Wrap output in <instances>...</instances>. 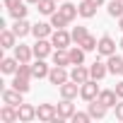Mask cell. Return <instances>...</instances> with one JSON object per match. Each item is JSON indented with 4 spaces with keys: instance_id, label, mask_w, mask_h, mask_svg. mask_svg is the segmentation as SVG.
Wrapping results in <instances>:
<instances>
[{
    "instance_id": "cell-43",
    "label": "cell",
    "mask_w": 123,
    "mask_h": 123,
    "mask_svg": "<svg viewBox=\"0 0 123 123\" xmlns=\"http://www.w3.org/2000/svg\"><path fill=\"white\" fill-rule=\"evenodd\" d=\"M58 3H63V0H58Z\"/></svg>"
},
{
    "instance_id": "cell-14",
    "label": "cell",
    "mask_w": 123,
    "mask_h": 123,
    "mask_svg": "<svg viewBox=\"0 0 123 123\" xmlns=\"http://www.w3.org/2000/svg\"><path fill=\"white\" fill-rule=\"evenodd\" d=\"M15 58L19 60V63H31L34 48H31V46H24V43H17V46H15Z\"/></svg>"
},
{
    "instance_id": "cell-13",
    "label": "cell",
    "mask_w": 123,
    "mask_h": 123,
    "mask_svg": "<svg viewBox=\"0 0 123 123\" xmlns=\"http://www.w3.org/2000/svg\"><path fill=\"white\" fill-rule=\"evenodd\" d=\"M87 111H89V116L92 118H97V121H101V118H106V113H109V109L99 101V99H94V101H89L87 104Z\"/></svg>"
},
{
    "instance_id": "cell-8",
    "label": "cell",
    "mask_w": 123,
    "mask_h": 123,
    "mask_svg": "<svg viewBox=\"0 0 123 123\" xmlns=\"http://www.w3.org/2000/svg\"><path fill=\"white\" fill-rule=\"evenodd\" d=\"M75 104H73V99H63L60 97V104H58V116L63 118V121H73V116H75Z\"/></svg>"
},
{
    "instance_id": "cell-9",
    "label": "cell",
    "mask_w": 123,
    "mask_h": 123,
    "mask_svg": "<svg viewBox=\"0 0 123 123\" xmlns=\"http://www.w3.org/2000/svg\"><path fill=\"white\" fill-rule=\"evenodd\" d=\"M24 92H19V89H3V104H10V106H19V104H24Z\"/></svg>"
},
{
    "instance_id": "cell-18",
    "label": "cell",
    "mask_w": 123,
    "mask_h": 123,
    "mask_svg": "<svg viewBox=\"0 0 123 123\" xmlns=\"http://www.w3.org/2000/svg\"><path fill=\"white\" fill-rule=\"evenodd\" d=\"M17 34L12 31V29H0V46L3 48H15L17 46Z\"/></svg>"
},
{
    "instance_id": "cell-20",
    "label": "cell",
    "mask_w": 123,
    "mask_h": 123,
    "mask_svg": "<svg viewBox=\"0 0 123 123\" xmlns=\"http://www.w3.org/2000/svg\"><path fill=\"white\" fill-rule=\"evenodd\" d=\"M17 68H19V60H17L15 55H12V58H3V60H0V73H3V75H15Z\"/></svg>"
},
{
    "instance_id": "cell-38",
    "label": "cell",
    "mask_w": 123,
    "mask_h": 123,
    "mask_svg": "<svg viewBox=\"0 0 123 123\" xmlns=\"http://www.w3.org/2000/svg\"><path fill=\"white\" fill-rule=\"evenodd\" d=\"M89 3H94V5H97V7H101V5H104V3H106V0H89Z\"/></svg>"
},
{
    "instance_id": "cell-24",
    "label": "cell",
    "mask_w": 123,
    "mask_h": 123,
    "mask_svg": "<svg viewBox=\"0 0 123 123\" xmlns=\"http://www.w3.org/2000/svg\"><path fill=\"white\" fill-rule=\"evenodd\" d=\"M106 65H109V73H111V75H121V68H123V55H118V53L109 55V58H106Z\"/></svg>"
},
{
    "instance_id": "cell-5",
    "label": "cell",
    "mask_w": 123,
    "mask_h": 123,
    "mask_svg": "<svg viewBox=\"0 0 123 123\" xmlns=\"http://www.w3.org/2000/svg\"><path fill=\"white\" fill-rule=\"evenodd\" d=\"M99 85H97V80H87L85 85H80V97L85 99V101H94L97 97H99Z\"/></svg>"
},
{
    "instance_id": "cell-3",
    "label": "cell",
    "mask_w": 123,
    "mask_h": 123,
    "mask_svg": "<svg viewBox=\"0 0 123 123\" xmlns=\"http://www.w3.org/2000/svg\"><path fill=\"white\" fill-rule=\"evenodd\" d=\"M55 116H58V106H55V104H39V106H36V118H39V121L53 123Z\"/></svg>"
},
{
    "instance_id": "cell-36",
    "label": "cell",
    "mask_w": 123,
    "mask_h": 123,
    "mask_svg": "<svg viewBox=\"0 0 123 123\" xmlns=\"http://www.w3.org/2000/svg\"><path fill=\"white\" fill-rule=\"evenodd\" d=\"M113 89H116L118 99H123V80H121V82H116V87H113Z\"/></svg>"
},
{
    "instance_id": "cell-40",
    "label": "cell",
    "mask_w": 123,
    "mask_h": 123,
    "mask_svg": "<svg viewBox=\"0 0 123 123\" xmlns=\"http://www.w3.org/2000/svg\"><path fill=\"white\" fill-rule=\"evenodd\" d=\"M24 3H31V5H36V3H39V0H24Z\"/></svg>"
},
{
    "instance_id": "cell-19",
    "label": "cell",
    "mask_w": 123,
    "mask_h": 123,
    "mask_svg": "<svg viewBox=\"0 0 123 123\" xmlns=\"http://www.w3.org/2000/svg\"><path fill=\"white\" fill-rule=\"evenodd\" d=\"M0 121H3V123H17V121H19L17 106H10V104H5L3 109H0Z\"/></svg>"
},
{
    "instance_id": "cell-32",
    "label": "cell",
    "mask_w": 123,
    "mask_h": 123,
    "mask_svg": "<svg viewBox=\"0 0 123 123\" xmlns=\"http://www.w3.org/2000/svg\"><path fill=\"white\" fill-rule=\"evenodd\" d=\"M10 17H12V19H24V17H27V7H24V3L15 5V7L10 10Z\"/></svg>"
},
{
    "instance_id": "cell-10",
    "label": "cell",
    "mask_w": 123,
    "mask_h": 123,
    "mask_svg": "<svg viewBox=\"0 0 123 123\" xmlns=\"http://www.w3.org/2000/svg\"><path fill=\"white\" fill-rule=\"evenodd\" d=\"M48 73H51V68L46 65V58H36L34 63H31V75H34V80H43V77H48Z\"/></svg>"
},
{
    "instance_id": "cell-25",
    "label": "cell",
    "mask_w": 123,
    "mask_h": 123,
    "mask_svg": "<svg viewBox=\"0 0 123 123\" xmlns=\"http://www.w3.org/2000/svg\"><path fill=\"white\" fill-rule=\"evenodd\" d=\"M68 53H70V63H73V65H82V63H85V53H87V51H85L80 43H77V46H70Z\"/></svg>"
},
{
    "instance_id": "cell-42",
    "label": "cell",
    "mask_w": 123,
    "mask_h": 123,
    "mask_svg": "<svg viewBox=\"0 0 123 123\" xmlns=\"http://www.w3.org/2000/svg\"><path fill=\"white\" fill-rule=\"evenodd\" d=\"M121 77H123V68H121Z\"/></svg>"
},
{
    "instance_id": "cell-16",
    "label": "cell",
    "mask_w": 123,
    "mask_h": 123,
    "mask_svg": "<svg viewBox=\"0 0 123 123\" xmlns=\"http://www.w3.org/2000/svg\"><path fill=\"white\" fill-rule=\"evenodd\" d=\"M31 34H34L36 39H48V36L53 34V24H51V22H36V24L31 27Z\"/></svg>"
},
{
    "instance_id": "cell-34",
    "label": "cell",
    "mask_w": 123,
    "mask_h": 123,
    "mask_svg": "<svg viewBox=\"0 0 123 123\" xmlns=\"http://www.w3.org/2000/svg\"><path fill=\"white\" fill-rule=\"evenodd\" d=\"M73 121H75V123H89V121H92V116H89V111H75Z\"/></svg>"
},
{
    "instance_id": "cell-21",
    "label": "cell",
    "mask_w": 123,
    "mask_h": 123,
    "mask_svg": "<svg viewBox=\"0 0 123 123\" xmlns=\"http://www.w3.org/2000/svg\"><path fill=\"white\" fill-rule=\"evenodd\" d=\"M53 65H63V68L73 65V63H70V53H68V48H55V51H53Z\"/></svg>"
},
{
    "instance_id": "cell-30",
    "label": "cell",
    "mask_w": 123,
    "mask_h": 123,
    "mask_svg": "<svg viewBox=\"0 0 123 123\" xmlns=\"http://www.w3.org/2000/svg\"><path fill=\"white\" fill-rule=\"evenodd\" d=\"M106 12L111 15V17H123V0H111L109 3V7H106Z\"/></svg>"
},
{
    "instance_id": "cell-31",
    "label": "cell",
    "mask_w": 123,
    "mask_h": 123,
    "mask_svg": "<svg viewBox=\"0 0 123 123\" xmlns=\"http://www.w3.org/2000/svg\"><path fill=\"white\" fill-rule=\"evenodd\" d=\"M51 24H53V29H65V27H68L70 22H68V19H65L63 15H60L58 10H55V12L51 15Z\"/></svg>"
},
{
    "instance_id": "cell-15",
    "label": "cell",
    "mask_w": 123,
    "mask_h": 123,
    "mask_svg": "<svg viewBox=\"0 0 123 123\" xmlns=\"http://www.w3.org/2000/svg\"><path fill=\"white\" fill-rule=\"evenodd\" d=\"M89 75H92V80H104L106 75H109V65L106 63H101V60H94V63L89 65Z\"/></svg>"
},
{
    "instance_id": "cell-12",
    "label": "cell",
    "mask_w": 123,
    "mask_h": 123,
    "mask_svg": "<svg viewBox=\"0 0 123 123\" xmlns=\"http://www.w3.org/2000/svg\"><path fill=\"white\" fill-rule=\"evenodd\" d=\"M17 113H19V123H31L36 118V106L34 104H19Z\"/></svg>"
},
{
    "instance_id": "cell-28",
    "label": "cell",
    "mask_w": 123,
    "mask_h": 123,
    "mask_svg": "<svg viewBox=\"0 0 123 123\" xmlns=\"http://www.w3.org/2000/svg\"><path fill=\"white\" fill-rule=\"evenodd\" d=\"M55 7H58V0H39L36 3V10L41 15H48V17L55 12Z\"/></svg>"
},
{
    "instance_id": "cell-22",
    "label": "cell",
    "mask_w": 123,
    "mask_h": 123,
    "mask_svg": "<svg viewBox=\"0 0 123 123\" xmlns=\"http://www.w3.org/2000/svg\"><path fill=\"white\" fill-rule=\"evenodd\" d=\"M31 27H34V24H29V22H27V17H24V19H15V24H12V31H15L19 39H24L27 34H31Z\"/></svg>"
},
{
    "instance_id": "cell-2",
    "label": "cell",
    "mask_w": 123,
    "mask_h": 123,
    "mask_svg": "<svg viewBox=\"0 0 123 123\" xmlns=\"http://www.w3.org/2000/svg\"><path fill=\"white\" fill-rule=\"evenodd\" d=\"M113 53H116V41H113L109 34H104V36L99 39V43H97V55L109 58V55H113Z\"/></svg>"
},
{
    "instance_id": "cell-17",
    "label": "cell",
    "mask_w": 123,
    "mask_h": 123,
    "mask_svg": "<svg viewBox=\"0 0 123 123\" xmlns=\"http://www.w3.org/2000/svg\"><path fill=\"white\" fill-rule=\"evenodd\" d=\"M97 99H99L106 109H113V106L118 104V94H116V89H101Z\"/></svg>"
},
{
    "instance_id": "cell-37",
    "label": "cell",
    "mask_w": 123,
    "mask_h": 123,
    "mask_svg": "<svg viewBox=\"0 0 123 123\" xmlns=\"http://www.w3.org/2000/svg\"><path fill=\"white\" fill-rule=\"evenodd\" d=\"M3 3H5V7H7V10H12L15 5H19V3H22V0H3Z\"/></svg>"
},
{
    "instance_id": "cell-39",
    "label": "cell",
    "mask_w": 123,
    "mask_h": 123,
    "mask_svg": "<svg viewBox=\"0 0 123 123\" xmlns=\"http://www.w3.org/2000/svg\"><path fill=\"white\" fill-rule=\"evenodd\" d=\"M118 27H121V31H123V17H118Z\"/></svg>"
},
{
    "instance_id": "cell-41",
    "label": "cell",
    "mask_w": 123,
    "mask_h": 123,
    "mask_svg": "<svg viewBox=\"0 0 123 123\" xmlns=\"http://www.w3.org/2000/svg\"><path fill=\"white\" fill-rule=\"evenodd\" d=\"M118 46H121V48H123V39H121V43H118Z\"/></svg>"
},
{
    "instance_id": "cell-6",
    "label": "cell",
    "mask_w": 123,
    "mask_h": 123,
    "mask_svg": "<svg viewBox=\"0 0 123 123\" xmlns=\"http://www.w3.org/2000/svg\"><path fill=\"white\" fill-rule=\"evenodd\" d=\"M31 48H34V58H48V55H53V43L48 39H36V43Z\"/></svg>"
},
{
    "instance_id": "cell-4",
    "label": "cell",
    "mask_w": 123,
    "mask_h": 123,
    "mask_svg": "<svg viewBox=\"0 0 123 123\" xmlns=\"http://www.w3.org/2000/svg\"><path fill=\"white\" fill-rule=\"evenodd\" d=\"M68 80H70L68 68H63V65H53V68H51V73H48V82H51V85L60 87V85H63V82H68Z\"/></svg>"
},
{
    "instance_id": "cell-29",
    "label": "cell",
    "mask_w": 123,
    "mask_h": 123,
    "mask_svg": "<svg viewBox=\"0 0 123 123\" xmlns=\"http://www.w3.org/2000/svg\"><path fill=\"white\" fill-rule=\"evenodd\" d=\"M73 43H82L87 36H89V31H87V27H82V24H77V27H73Z\"/></svg>"
},
{
    "instance_id": "cell-23",
    "label": "cell",
    "mask_w": 123,
    "mask_h": 123,
    "mask_svg": "<svg viewBox=\"0 0 123 123\" xmlns=\"http://www.w3.org/2000/svg\"><path fill=\"white\" fill-rule=\"evenodd\" d=\"M29 82H31V77H27V75H19V73H15V77H12V82H10V85H12L15 89H19V92H24V94H27V92H29V87H31Z\"/></svg>"
},
{
    "instance_id": "cell-27",
    "label": "cell",
    "mask_w": 123,
    "mask_h": 123,
    "mask_svg": "<svg viewBox=\"0 0 123 123\" xmlns=\"http://www.w3.org/2000/svg\"><path fill=\"white\" fill-rule=\"evenodd\" d=\"M77 10H80V17H85V19H92L97 15V5L89 3V0H82V3L77 5Z\"/></svg>"
},
{
    "instance_id": "cell-33",
    "label": "cell",
    "mask_w": 123,
    "mask_h": 123,
    "mask_svg": "<svg viewBox=\"0 0 123 123\" xmlns=\"http://www.w3.org/2000/svg\"><path fill=\"white\" fill-rule=\"evenodd\" d=\"M97 43H99V39H97V36H92V34H89V36H87V39H85V41H82V43H80V46H82V48H85V51H87V53H89V51H97Z\"/></svg>"
},
{
    "instance_id": "cell-11",
    "label": "cell",
    "mask_w": 123,
    "mask_h": 123,
    "mask_svg": "<svg viewBox=\"0 0 123 123\" xmlns=\"http://www.w3.org/2000/svg\"><path fill=\"white\" fill-rule=\"evenodd\" d=\"M58 92H60V97H63V99H77V94H80V85L73 82V80H68V82H63V85L58 87Z\"/></svg>"
},
{
    "instance_id": "cell-26",
    "label": "cell",
    "mask_w": 123,
    "mask_h": 123,
    "mask_svg": "<svg viewBox=\"0 0 123 123\" xmlns=\"http://www.w3.org/2000/svg\"><path fill=\"white\" fill-rule=\"evenodd\" d=\"M58 12L63 15V17H65L68 22H73V19H75V17L80 15V10H77V5H73V3H65V0H63V5L58 7Z\"/></svg>"
},
{
    "instance_id": "cell-35",
    "label": "cell",
    "mask_w": 123,
    "mask_h": 123,
    "mask_svg": "<svg viewBox=\"0 0 123 123\" xmlns=\"http://www.w3.org/2000/svg\"><path fill=\"white\" fill-rule=\"evenodd\" d=\"M113 111H116V118H118V121L123 123V99H121V101H118V104L113 106Z\"/></svg>"
},
{
    "instance_id": "cell-7",
    "label": "cell",
    "mask_w": 123,
    "mask_h": 123,
    "mask_svg": "<svg viewBox=\"0 0 123 123\" xmlns=\"http://www.w3.org/2000/svg\"><path fill=\"white\" fill-rule=\"evenodd\" d=\"M70 80L73 82H77V85H85L87 80H92V75H89V68L82 63V65H73L70 68Z\"/></svg>"
},
{
    "instance_id": "cell-1",
    "label": "cell",
    "mask_w": 123,
    "mask_h": 123,
    "mask_svg": "<svg viewBox=\"0 0 123 123\" xmlns=\"http://www.w3.org/2000/svg\"><path fill=\"white\" fill-rule=\"evenodd\" d=\"M51 43H53V48H70V43H73V34L65 31V29H53V34H51Z\"/></svg>"
}]
</instances>
